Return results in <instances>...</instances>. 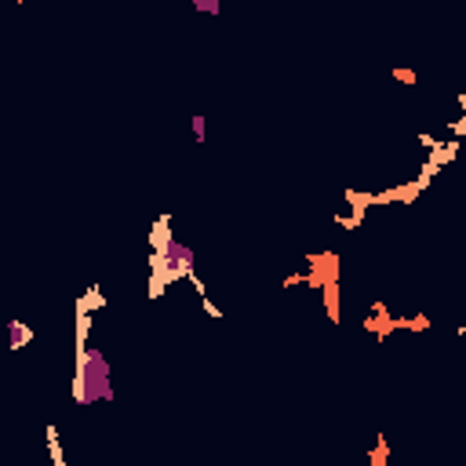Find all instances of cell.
<instances>
[{
	"instance_id": "1",
	"label": "cell",
	"mask_w": 466,
	"mask_h": 466,
	"mask_svg": "<svg viewBox=\"0 0 466 466\" xmlns=\"http://www.w3.org/2000/svg\"><path fill=\"white\" fill-rule=\"evenodd\" d=\"M88 313H80V328H77V368H73V401L80 408L88 404H113L116 390H113V368L102 350L88 343Z\"/></svg>"
},
{
	"instance_id": "2",
	"label": "cell",
	"mask_w": 466,
	"mask_h": 466,
	"mask_svg": "<svg viewBox=\"0 0 466 466\" xmlns=\"http://www.w3.org/2000/svg\"><path fill=\"white\" fill-rule=\"evenodd\" d=\"M8 335H11V339H8L11 350H22L26 343H33V328H26L22 321H8Z\"/></svg>"
},
{
	"instance_id": "3",
	"label": "cell",
	"mask_w": 466,
	"mask_h": 466,
	"mask_svg": "<svg viewBox=\"0 0 466 466\" xmlns=\"http://www.w3.org/2000/svg\"><path fill=\"white\" fill-rule=\"evenodd\" d=\"M190 8L201 11V15H212V19L223 15V4H219V0H190Z\"/></svg>"
},
{
	"instance_id": "4",
	"label": "cell",
	"mask_w": 466,
	"mask_h": 466,
	"mask_svg": "<svg viewBox=\"0 0 466 466\" xmlns=\"http://www.w3.org/2000/svg\"><path fill=\"white\" fill-rule=\"evenodd\" d=\"M190 135H193V143H197V146H204V135H208V121H204L201 113H197V116H190Z\"/></svg>"
},
{
	"instance_id": "5",
	"label": "cell",
	"mask_w": 466,
	"mask_h": 466,
	"mask_svg": "<svg viewBox=\"0 0 466 466\" xmlns=\"http://www.w3.org/2000/svg\"><path fill=\"white\" fill-rule=\"evenodd\" d=\"M393 80H397V84H408V88H412V84H419V73H415V69L397 66V69H393Z\"/></svg>"
},
{
	"instance_id": "6",
	"label": "cell",
	"mask_w": 466,
	"mask_h": 466,
	"mask_svg": "<svg viewBox=\"0 0 466 466\" xmlns=\"http://www.w3.org/2000/svg\"><path fill=\"white\" fill-rule=\"evenodd\" d=\"M371 463H376V466H382V463H387V441H382V437H379V448L371 452Z\"/></svg>"
}]
</instances>
